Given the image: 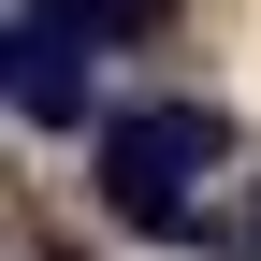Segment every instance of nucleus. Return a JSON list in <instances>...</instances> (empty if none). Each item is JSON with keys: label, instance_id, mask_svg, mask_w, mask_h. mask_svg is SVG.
Here are the masks:
<instances>
[{"label": "nucleus", "instance_id": "f257e3e1", "mask_svg": "<svg viewBox=\"0 0 261 261\" xmlns=\"http://www.w3.org/2000/svg\"><path fill=\"white\" fill-rule=\"evenodd\" d=\"M232 160V116L218 102H116L102 130H87V174H102V203H116V232H145V247H232L203 203H189V174H218Z\"/></svg>", "mask_w": 261, "mask_h": 261}, {"label": "nucleus", "instance_id": "7ed1b4c3", "mask_svg": "<svg viewBox=\"0 0 261 261\" xmlns=\"http://www.w3.org/2000/svg\"><path fill=\"white\" fill-rule=\"evenodd\" d=\"M247 232H261V218H247Z\"/></svg>", "mask_w": 261, "mask_h": 261}, {"label": "nucleus", "instance_id": "f03ea898", "mask_svg": "<svg viewBox=\"0 0 261 261\" xmlns=\"http://www.w3.org/2000/svg\"><path fill=\"white\" fill-rule=\"evenodd\" d=\"M0 102L29 130H87V102H102V87H87V44L58 15H0Z\"/></svg>", "mask_w": 261, "mask_h": 261}]
</instances>
